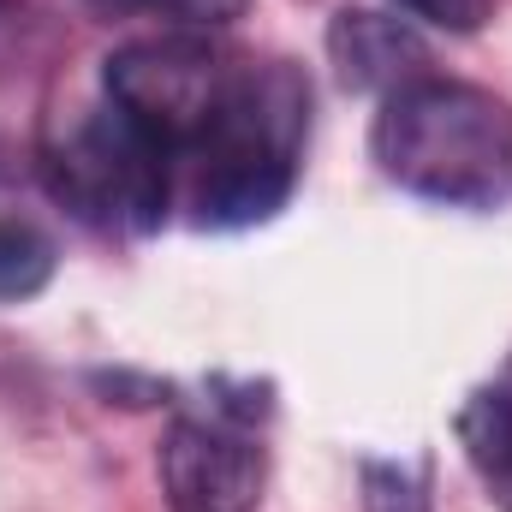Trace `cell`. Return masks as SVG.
<instances>
[{
	"instance_id": "6da1fadb",
	"label": "cell",
	"mask_w": 512,
	"mask_h": 512,
	"mask_svg": "<svg viewBox=\"0 0 512 512\" xmlns=\"http://www.w3.org/2000/svg\"><path fill=\"white\" fill-rule=\"evenodd\" d=\"M370 155L387 185L447 209L512 203V102L459 78H417L382 96Z\"/></svg>"
},
{
	"instance_id": "7a4b0ae2",
	"label": "cell",
	"mask_w": 512,
	"mask_h": 512,
	"mask_svg": "<svg viewBox=\"0 0 512 512\" xmlns=\"http://www.w3.org/2000/svg\"><path fill=\"white\" fill-rule=\"evenodd\" d=\"M304 137H310V78L292 60L239 66L215 126L185 149L197 227L239 233L274 221L298 185Z\"/></svg>"
},
{
	"instance_id": "3957f363",
	"label": "cell",
	"mask_w": 512,
	"mask_h": 512,
	"mask_svg": "<svg viewBox=\"0 0 512 512\" xmlns=\"http://www.w3.org/2000/svg\"><path fill=\"white\" fill-rule=\"evenodd\" d=\"M173 149L114 102L42 137V185L60 209L102 233H155L173 203Z\"/></svg>"
},
{
	"instance_id": "277c9868",
	"label": "cell",
	"mask_w": 512,
	"mask_h": 512,
	"mask_svg": "<svg viewBox=\"0 0 512 512\" xmlns=\"http://www.w3.org/2000/svg\"><path fill=\"white\" fill-rule=\"evenodd\" d=\"M233 78H239V60L221 54L209 36H191V30H161V36L126 42L102 66L108 102L126 120H137L149 137H161L173 155H185L215 126Z\"/></svg>"
},
{
	"instance_id": "5b68a950",
	"label": "cell",
	"mask_w": 512,
	"mask_h": 512,
	"mask_svg": "<svg viewBox=\"0 0 512 512\" xmlns=\"http://www.w3.org/2000/svg\"><path fill=\"white\" fill-rule=\"evenodd\" d=\"M262 447L227 417H179L161 435V495L167 512H256L262 507Z\"/></svg>"
},
{
	"instance_id": "8992f818",
	"label": "cell",
	"mask_w": 512,
	"mask_h": 512,
	"mask_svg": "<svg viewBox=\"0 0 512 512\" xmlns=\"http://www.w3.org/2000/svg\"><path fill=\"white\" fill-rule=\"evenodd\" d=\"M328 60L346 90L393 96L417 78H429V42L417 36L411 18L370 12V6H340L328 24Z\"/></svg>"
},
{
	"instance_id": "52a82bcc",
	"label": "cell",
	"mask_w": 512,
	"mask_h": 512,
	"mask_svg": "<svg viewBox=\"0 0 512 512\" xmlns=\"http://www.w3.org/2000/svg\"><path fill=\"white\" fill-rule=\"evenodd\" d=\"M459 447L471 459V471L483 477L489 501L512 512V387H477L459 405Z\"/></svg>"
},
{
	"instance_id": "ba28073f",
	"label": "cell",
	"mask_w": 512,
	"mask_h": 512,
	"mask_svg": "<svg viewBox=\"0 0 512 512\" xmlns=\"http://www.w3.org/2000/svg\"><path fill=\"white\" fill-rule=\"evenodd\" d=\"M54 268H60V251L36 221H18V215L0 221V304L36 298L54 280Z\"/></svg>"
},
{
	"instance_id": "9c48e42d",
	"label": "cell",
	"mask_w": 512,
	"mask_h": 512,
	"mask_svg": "<svg viewBox=\"0 0 512 512\" xmlns=\"http://www.w3.org/2000/svg\"><path fill=\"white\" fill-rule=\"evenodd\" d=\"M108 12H131V18H161L167 30H191V36H209V30H227L251 12V0H96Z\"/></svg>"
},
{
	"instance_id": "30bf717a",
	"label": "cell",
	"mask_w": 512,
	"mask_h": 512,
	"mask_svg": "<svg viewBox=\"0 0 512 512\" xmlns=\"http://www.w3.org/2000/svg\"><path fill=\"white\" fill-rule=\"evenodd\" d=\"M364 512H429V483L423 471L399 459H364Z\"/></svg>"
},
{
	"instance_id": "8fae6325",
	"label": "cell",
	"mask_w": 512,
	"mask_h": 512,
	"mask_svg": "<svg viewBox=\"0 0 512 512\" xmlns=\"http://www.w3.org/2000/svg\"><path fill=\"white\" fill-rule=\"evenodd\" d=\"M393 6L435 24V30H447V36H477L495 18V0H393Z\"/></svg>"
},
{
	"instance_id": "7c38bea8",
	"label": "cell",
	"mask_w": 512,
	"mask_h": 512,
	"mask_svg": "<svg viewBox=\"0 0 512 512\" xmlns=\"http://www.w3.org/2000/svg\"><path fill=\"white\" fill-rule=\"evenodd\" d=\"M96 387L102 393H126L120 405H155L167 387H155V382H137V376H96Z\"/></svg>"
}]
</instances>
